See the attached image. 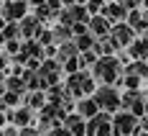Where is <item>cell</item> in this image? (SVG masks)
Segmentation results:
<instances>
[{
	"label": "cell",
	"mask_w": 148,
	"mask_h": 136,
	"mask_svg": "<svg viewBox=\"0 0 148 136\" xmlns=\"http://www.w3.org/2000/svg\"><path fill=\"white\" fill-rule=\"evenodd\" d=\"M128 8L123 5V3H118V0H110V3H105V8H102V15L115 26V23H123V21H128Z\"/></svg>",
	"instance_id": "6"
},
{
	"label": "cell",
	"mask_w": 148,
	"mask_h": 136,
	"mask_svg": "<svg viewBox=\"0 0 148 136\" xmlns=\"http://www.w3.org/2000/svg\"><path fill=\"white\" fill-rule=\"evenodd\" d=\"M125 23H128V26H130L133 31H143V33L148 31V21L143 18V10H130Z\"/></svg>",
	"instance_id": "14"
},
{
	"label": "cell",
	"mask_w": 148,
	"mask_h": 136,
	"mask_svg": "<svg viewBox=\"0 0 148 136\" xmlns=\"http://www.w3.org/2000/svg\"><path fill=\"white\" fill-rule=\"evenodd\" d=\"M130 57H135L138 62H146L148 59V39H135L133 44L128 46Z\"/></svg>",
	"instance_id": "13"
},
{
	"label": "cell",
	"mask_w": 148,
	"mask_h": 136,
	"mask_svg": "<svg viewBox=\"0 0 148 136\" xmlns=\"http://www.w3.org/2000/svg\"><path fill=\"white\" fill-rule=\"evenodd\" d=\"M21 23V36H26V39H36L38 33H41V21L36 18V15H26L23 21H18Z\"/></svg>",
	"instance_id": "10"
},
{
	"label": "cell",
	"mask_w": 148,
	"mask_h": 136,
	"mask_svg": "<svg viewBox=\"0 0 148 136\" xmlns=\"http://www.w3.org/2000/svg\"><path fill=\"white\" fill-rule=\"evenodd\" d=\"M0 136H21V131H15L13 126H10V128H3V131H0Z\"/></svg>",
	"instance_id": "21"
},
{
	"label": "cell",
	"mask_w": 148,
	"mask_h": 136,
	"mask_svg": "<svg viewBox=\"0 0 148 136\" xmlns=\"http://www.w3.org/2000/svg\"><path fill=\"white\" fill-rule=\"evenodd\" d=\"M8 51H10V54H15V51H18V49H21V44H18V41H8Z\"/></svg>",
	"instance_id": "22"
},
{
	"label": "cell",
	"mask_w": 148,
	"mask_h": 136,
	"mask_svg": "<svg viewBox=\"0 0 148 136\" xmlns=\"http://www.w3.org/2000/svg\"><path fill=\"white\" fill-rule=\"evenodd\" d=\"M3 98H5V105H18V98H21V92H5Z\"/></svg>",
	"instance_id": "19"
},
{
	"label": "cell",
	"mask_w": 148,
	"mask_h": 136,
	"mask_svg": "<svg viewBox=\"0 0 148 136\" xmlns=\"http://www.w3.org/2000/svg\"><path fill=\"white\" fill-rule=\"evenodd\" d=\"M46 103H49V98L44 95V90L31 92V95H28V108H33V110H36V108H44Z\"/></svg>",
	"instance_id": "16"
},
{
	"label": "cell",
	"mask_w": 148,
	"mask_h": 136,
	"mask_svg": "<svg viewBox=\"0 0 148 136\" xmlns=\"http://www.w3.org/2000/svg\"><path fill=\"white\" fill-rule=\"evenodd\" d=\"M5 116H8V121H10V123H15V126H21V128H23V126H31L33 108L26 105V108H18V110H8Z\"/></svg>",
	"instance_id": "11"
},
{
	"label": "cell",
	"mask_w": 148,
	"mask_h": 136,
	"mask_svg": "<svg viewBox=\"0 0 148 136\" xmlns=\"http://www.w3.org/2000/svg\"><path fill=\"white\" fill-rule=\"evenodd\" d=\"M49 136H74L72 131H69V128H66V126H54V128H51V134Z\"/></svg>",
	"instance_id": "18"
},
{
	"label": "cell",
	"mask_w": 148,
	"mask_h": 136,
	"mask_svg": "<svg viewBox=\"0 0 148 136\" xmlns=\"http://www.w3.org/2000/svg\"><path fill=\"white\" fill-rule=\"evenodd\" d=\"M89 10L87 5H82V3H74L69 8H64L61 10V23L64 26H74V23H89Z\"/></svg>",
	"instance_id": "4"
},
{
	"label": "cell",
	"mask_w": 148,
	"mask_h": 136,
	"mask_svg": "<svg viewBox=\"0 0 148 136\" xmlns=\"http://www.w3.org/2000/svg\"><path fill=\"white\" fill-rule=\"evenodd\" d=\"M3 87H5V75L0 72V92H3Z\"/></svg>",
	"instance_id": "24"
},
{
	"label": "cell",
	"mask_w": 148,
	"mask_h": 136,
	"mask_svg": "<svg viewBox=\"0 0 148 136\" xmlns=\"http://www.w3.org/2000/svg\"><path fill=\"white\" fill-rule=\"evenodd\" d=\"M21 136H41V134H38L36 128H31V126H23V128H21Z\"/></svg>",
	"instance_id": "20"
},
{
	"label": "cell",
	"mask_w": 148,
	"mask_h": 136,
	"mask_svg": "<svg viewBox=\"0 0 148 136\" xmlns=\"http://www.w3.org/2000/svg\"><path fill=\"white\" fill-rule=\"evenodd\" d=\"M146 39H148V31H146Z\"/></svg>",
	"instance_id": "27"
},
{
	"label": "cell",
	"mask_w": 148,
	"mask_h": 136,
	"mask_svg": "<svg viewBox=\"0 0 148 136\" xmlns=\"http://www.w3.org/2000/svg\"><path fill=\"white\" fill-rule=\"evenodd\" d=\"M77 113L82 116V118H95L97 113H100V105H97V100L95 98H82L79 103H77Z\"/></svg>",
	"instance_id": "12"
},
{
	"label": "cell",
	"mask_w": 148,
	"mask_h": 136,
	"mask_svg": "<svg viewBox=\"0 0 148 136\" xmlns=\"http://www.w3.org/2000/svg\"><path fill=\"white\" fill-rule=\"evenodd\" d=\"M92 98L97 100L100 110H105V113H115V110L123 105V95H120L112 85H102V87H97Z\"/></svg>",
	"instance_id": "2"
},
{
	"label": "cell",
	"mask_w": 148,
	"mask_h": 136,
	"mask_svg": "<svg viewBox=\"0 0 148 136\" xmlns=\"http://www.w3.org/2000/svg\"><path fill=\"white\" fill-rule=\"evenodd\" d=\"M120 69H123V67H120V59H118V57H112V54H107V57H100V59L95 62L92 77L100 80L102 85H112V82H118Z\"/></svg>",
	"instance_id": "1"
},
{
	"label": "cell",
	"mask_w": 148,
	"mask_h": 136,
	"mask_svg": "<svg viewBox=\"0 0 148 136\" xmlns=\"http://www.w3.org/2000/svg\"><path fill=\"white\" fill-rule=\"evenodd\" d=\"M138 128H140L138 118H135L133 113H128V110H123V113H118L112 118V131H115V136H133Z\"/></svg>",
	"instance_id": "3"
},
{
	"label": "cell",
	"mask_w": 148,
	"mask_h": 136,
	"mask_svg": "<svg viewBox=\"0 0 148 136\" xmlns=\"http://www.w3.org/2000/svg\"><path fill=\"white\" fill-rule=\"evenodd\" d=\"M143 18H146V21H148V8H146V10H143Z\"/></svg>",
	"instance_id": "26"
},
{
	"label": "cell",
	"mask_w": 148,
	"mask_h": 136,
	"mask_svg": "<svg viewBox=\"0 0 148 136\" xmlns=\"http://www.w3.org/2000/svg\"><path fill=\"white\" fill-rule=\"evenodd\" d=\"M26 10H28V3L26 0H8V3H3L5 21H23L26 18Z\"/></svg>",
	"instance_id": "7"
},
{
	"label": "cell",
	"mask_w": 148,
	"mask_h": 136,
	"mask_svg": "<svg viewBox=\"0 0 148 136\" xmlns=\"http://www.w3.org/2000/svg\"><path fill=\"white\" fill-rule=\"evenodd\" d=\"M105 3H110V0H105Z\"/></svg>",
	"instance_id": "28"
},
{
	"label": "cell",
	"mask_w": 148,
	"mask_h": 136,
	"mask_svg": "<svg viewBox=\"0 0 148 136\" xmlns=\"http://www.w3.org/2000/svg\"><path fill=\"white\" fill-rule=\"evenodd\" d=\"M5 121H8V116H5V113H3V110H0V128H3V126H5Z\"/></svg>",
	"instance_id": "23"
},
{
	"label": "cell",
	"mask_w": 148,
	"mask_h": 136,
	"mask_svg": "<svg viewBox=\"0 0 148 136\" xmlns=\"http://www.w3.org/2000/svg\"><path fill=\"white\" fill-rule=\"evenodd\" d=\"M5 44V36H3V31H0V46Z\"/></svg>",
	"instance_id": "25"
},
{
	"label": "cell",
	"mask_w": 148,
	"mask_h": 136,
	"mask_svg": "<svg viewBox=\"0 0 148 136\" xmlns=\"http://www.w3.org/2000/svg\"><path fill=\"white\" fill-rule=\"evenodd\" d=\"M87 28H89V33H95L97 39H102V36H110V31H112V23H110V21H107L102 13H97V15H92V18H89Z\"/></svg>",
	"instance_id": "8"
},
{
	"label": "cell",
	"mask_w": 148,
	"mask_h": 136,
	"mask_svg": "<svg viewBox=\"0 0 148 136\" xmlns=\"http://www.w3.org/2000/svg\"><path fill=\"white\" fill-rule=\"evenodd\" d=\"M64 126H66L74 136H87V118H82L79 113H69V116L64 118Z\"/></svg>",
	"instance_id": "9"
},
{
	"label": "cell",
	"mask_w": 148,
	"mask_h": 136,
	"mask_svg": "<svg viewBox=\"0 0 148 136\" xmlns=\"http://www.w3.org/2000/svg\"><path fill=\"white\" fill-rule=\"evenodd\" d=\"M110 39L115 41V46L118 49H123V46H130L135 41V31L123 21V23H115L112 26V31H110Z\"/></svg>",
	"instance_id": "5"
},
{
	"label": "cell",
	"mask_w": 148,
	"mask_h": 136,
	"mask_svg": "<svg viewBox=\"0 0 148 136\" xmlns=\"http://www.w3.org/2000/svg\"><path fill=\"white\" fill-rule=\"evenodd\" d=\"M5 87L10 92H21L26 87V85H23V77H8V80H5Z\"/></svg>",
	"instance_id": "17"
},
{
	"label": "cell",
	"mask_w": 148,
	"mask_h": 136,
	"mask_svg": "<svg viewBox=\"0 0 148 136\" xmlns=\"http://www.w3.org/2000/svg\"><path fill=\"white\" fill-rule=\"evenodd\" d=\"M95 41H97V36L89 33V31L79 33V36H74V44H77V49H79V54H82V51H89V49H95Z\"/></svg>",
	"instance_id": "15"
}]
</instances>
